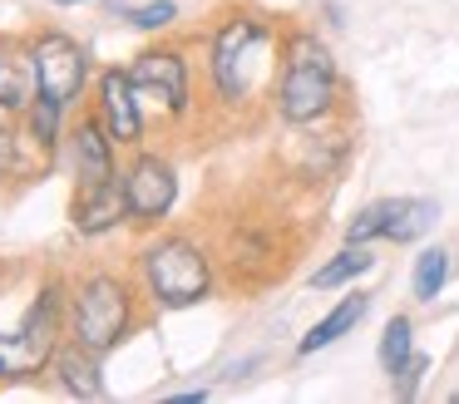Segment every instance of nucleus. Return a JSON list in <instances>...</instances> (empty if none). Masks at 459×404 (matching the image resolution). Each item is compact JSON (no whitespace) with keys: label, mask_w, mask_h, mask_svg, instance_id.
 Masks as SVG:
<instances>
[{"label":"nucleus","mask_w":459,"mask_h":404,"mask_svg":"<svg viewBox=\"0 0 459 404\" xmlns=\"http://www.w3.org/2000/svg\"><path fill=\"white\" fill-rule=\"evenodd\" d=\"M277 74V35L257 15H232L212 39V84L228 104H247Z\"/></svg>","instance_id":"nucleus-1"},{"label":"nucleus","mask_w":459,"mask_h":404,"mask_svg":"<svg viewBox=\"0 0 459 404\" xmlns=\"http://www.w3.org/2000/svg\"><path fill=\"white\" fill-rule=\"evenodd\" d=\"M336 108V59L316 35H291L281 45V79H277V114L287 124H321Z\"/></svg>","instance_id":"nucleus-2"},{"label":"nucleus","mask_w":459,"mask_h":404,"mask_svg":"<svg viewBox=\"0 0 459 404\" xmlns=\"http://www.w3.org/2000/svg\"><path fill=\"white\" fill-rule=\"evenodd\" d=\"M143 281H149V296L159 305H193L208 296L212 276H208V252L188 236H163L143 252Z\"/></svg>","instance_id":"nucleus-3"},{"label":"nucleus","mask_w":459,"mask_h":404,"mask_svg":"<svg viewBox=\"0 0 459 404\" xmlns=\"http://www.w3.org/2000/svg\"><path fill=\"white\" fill-rule=\"evenodd\" d=\"M60 340V286H45L15 331H0V380H30L55 360Z\"/></svg>","instance_id":"nucleus-4"},{"label":"nucleus","mask_w":459,"mask_h":404,"mask_svg":"<svg viewBox=\"0 0 459 404\" xmlns=\"http://www.w3.org/2000/svg\"><path fill=\"white\" fill-rule=\"evenodd\" d=\"M129 331V286L119 276H90L74 296V340L94 355L114 350Z\"/></svg>","instance_id":"nucleus-5"},{"label":"nucleus","mask_w":459,"mask_h":404,"mask_svg":"<svg viewBox=\"0 0 459 404\" xmlns=\"http://www.w3.org/2000/svg\"><path fill=\"white\" fill-rule=\"evenodd\" d=\"M439 207L429 197H385V202H370L356 212V222L346 227V242H415L435 227Z\"/></svg>","instance_id":"nucleus-6"},{"label":"nucleus","mask_w":459,"mask_h":404,"mask_svg":"<svg viewBox=\"0 0 459 404\" xmlns=\"http://www.w3.org/2000/svg\"><path fill=\"white\" fill-rule=\"evenodd\" d=\"M30 59H35V79H40V94H45V99H55L60 108L80 99L90 64H84V49L74 45L70 35H60V30L40 35V39L30 45Z\"/></svg>","instance_id":"nucleus-7"},{"label":"nucleus","mask_w":459,"mask_h":404,"mask_svg":"<svg viewBox=\"0 0 459 404\" xmlns=\"http://www.w3.org/2000/svg\"><path fill=\"white\" fill-rule=\"evenodd\" d=\"M134 89L139 99H153L163 114H183L188 108V64L178 49H149L134 64Z\"/></svg>","instance_id":"nucleus-8"},{"label":"nucleus","mask_w":459,"mask_h":404,"mask_svg":"<svg viewBox=\"0 0 459 404\" xmlns=\"http://www.w3.org/2000/svg\"><path fill=\"white\" fill-rule=\"evenodd\" d=\"M124 193H129V217L134 222H159L178 197V173L163 158H139L124 173Z\"/></svg>","instance_id":"nucleus-9"},{"label":"nucleus","mask_w":459,"mask_h":404,"mask_svg":"<svg viewBox=\"0 0 459 404\" xmlns=\"http://www.w3.org/2000/svg\"><path fill=\"white\" fill-rule=\"evenodd\" d=\"M100 114H104V128H109L114 143H139L143 114H139V89H134V74L109 69V74L100 79Z\"/></svg>","instance_id":"nucleus-10"},{"label":"nucleus","mask_w":459,"mask_h":404,"mask_svg":"<svg viewBox=\"0 0 459 404\" xmlns=\"http://www.w3.org/2000/svg\"><path fill=\"white\" fill-rule=\"evenodd\" d=\"M124 217H129V193H124L119 177L80 187V197H74V232H84V236L109 232V227H119Z\"/></svg>","instance_id":"nucleus-11"},{"label":"nucleus","mask_w":459,"mask_h":404,"mask_svg":"<svg viewBox=\"0 0 459 404\" xmlns=\"http://www.w3.org/2000/svg\"><path fill=\"white\" fill-rule=\"evenodd\" d=\"M74 177H80V187L114 177V138L104 124H80V133H74Z\"/></svg>","instance_id":"nucleus-12"},{"label":"nucleus","mask_w":459,"mask_h":404,"mask_svg":"<svg viewBox=\"0 0 459 404\" xmlns=\"http://www.w3.org/2000/svg\"><path fill=\"white\" fill-rule=\"evenodd\" d=\"M366 311H370V296H346V301L331 305V311L321 315V321L311 325L307 335H301L297 350H301V355H316V350H326V345H336L346 331H356V325L366 321Z\"/></svg>","instance_id":"nucleus-13"},{"label":"nucleus","mask_w":459,"mask_h":404,"mask_svg":"<svg viewBox=\"0 0 459 404\" xmlns=\"http://www.w3.org/2000/svg\"><path fill=\"white\" fill-rule=\"evenodd\" d=\"M55 374H60V384L70 394H80V400H104V380H100V360H94L90 345H65V350H55Z\"/></svg>","instance_id":"nucleus-14"},{"label":"nucleus","mask_w":459,"mask_h":404,"mask_svg":"<svg viewBox=\"0 0 459 404\" xmlns=\"http://www.w3.org/2000/svg\"><path fill=\"white\" fill-rule=\"evenodd\" d=\"M40 94V79H35V59L30 55H0V108L5 114H15V108H25L30 99Z\"/></svg>","instance_id":"nucleus-15"},{"label":"nucleus","mask_w":459,"mask_h":404,"mask_svg":"<svg viewBox=\"0 0 459 404\" xmlns=\"http://www.w3.org/2000/svg\"><path fill=\"white\" fill-rule=\"evenodd\" d=\"M370 262H376V256H370V246H366V242H346V252H336V256H331V262L321 266L316 276H311V286H316V291H331V286H346V281H356L360 271H370Z\"/></svg>","instance_id":"nucleus-16"},{"label":"nucleus","mask_w":459,"mask_h":404,"mask_svg":"<svg viewBox=\"0 0 459 404\" xmlns=\"http://www.w3.org/2000/svg\"><path fill=\"white\" fill-rule=\"evenodd\" d=\"M445 281H449V252L445 246H425L415 256V296L420 301H435L445 291Z\"/></svg>","instance_id":"nucleus-17"},{"label":"nucleus","mask_w":459,"mask_h":404,"mask_svg":"<svg viewBox=\"0 0 459 404\" xmlns=\"http://www.w3.org/2000/svg\"><path fill=\"white\" fill-rule=\"evenodd\" d=\"M410 355H415V325H410V315H395L385 325V335H380V365H385V374H395Z\"/></svg>","instance_id":"nucleus-18"},{"label":"nucleus","mask_w":459,"mask_h":404,"mask_svg":"<svg viewBox=\"0 0 459 404\" xmlns=\"http://www.w3.org/2000/svg\"><path fill=\"white\" fill-rule=\"evenodd\" d=\"M55 133H60V104H55V99H35L30 104V138L40 148H50L55 143Z\"/></svg>","instance_id":"nucleus-19"},{"label":"nucleus","mask_w":459,"mask_h":404,"mask_svg":"<svg viewBox=\"0 0 459 404\" xmlns=\"http://www.w3.org/2000/svg\"><path fill=\"white\" fill-rule=\"evenodd\" d=\"M425 370H429L425 355H410V360L400 365L395 374H390V380H395V400H415V394H420V380H425Z\"/></svg>","instance_id":"nucleus-20"},{"label":"nucleus","mask_w":459,"mask_h":404,"mask_svg":"<svg viewBox=\"0 0 459 404\" xmlns=\"http://www.w3.org/2000/svg\"><path fill=\"white\" fill-rule=\"evenodd\" d=\"M173 15H178V10L169 5V0H159V5H139V10H129V20L139 30H163V25H173Z\"/></svg>","instance_id":"nucleus-21"},{"label":"nucleus","mask_w":459,"mask_h":404,"mask_svg":"<svg viewBox=\"0 0 459 404\" xmlns=\"http://www.w3.org/2000/svg\"><path fill=\"white\" fill-rule=\"evenodd\" d=\"M15 143H21V133L0 128V173H25V163L15 158Z\"/></svg>","instance_id":"nucleus-22"}]
</instances>
